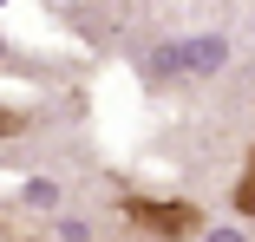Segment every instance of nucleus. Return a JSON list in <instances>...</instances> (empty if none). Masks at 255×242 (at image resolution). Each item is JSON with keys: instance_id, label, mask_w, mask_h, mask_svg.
<instances>
[{"instance_id": "1", "label": "nucleus", "mask_w": 255, "mask_h": 242, "mask_svg": "<svg viewBox=\"0 0 255 242\" xmlns=\"http://www.w3.org/2000/svg\"><path fill=\"white\" fill-rule=\"evenodd\" d=\"M118 216L137 229V236H157V242H196L203 229H210V216H203L196 203L183 197H118Z\"/></svg>"}, {"instance_id": "2", "label": "nucleus", "mask_w": 255, "mask_h": 242, "mask_svg": "<svg viewBox=\"0 0 255 242\" xmlns=\"http://www.w3.org/2000/svg\"><path fill=\"white\" fill-rule=\"evenodd\" d=\"M236 216L255 223V151H249V164H242V177H236Z\"/></svg>"}]
</instances>
